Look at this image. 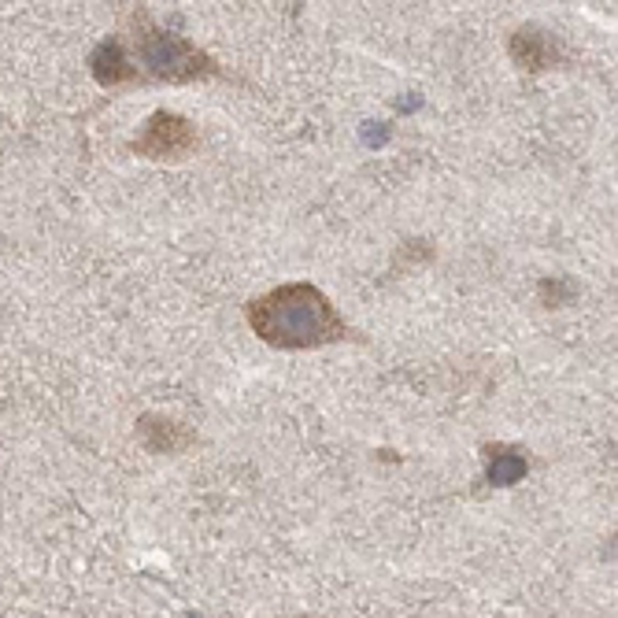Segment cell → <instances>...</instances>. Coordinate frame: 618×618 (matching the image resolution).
<instances>
[{
  "label": "cell",
  "instance_id": "1",
  "mask_svg": "<svg viewBox=\"0 0 618 618\" xmlns=\"http://www.w3.org/2000/svg\"><path fill=\"white\" fill-rule=\"evenodd\" d=\"M249 326L264 344L286 352L323 349V344L344 341L352 334L349 323L330 304V296L312 282H289L256 296L249 304Z\"/></svg>",
  "mask_w": 618,
  "mask_h": 618
},
{
  "label": "cell",
  "instance_id": "2",
  "mask_svg": "<svg viewBox=\"0 0 618 618\" xmlns=\"http://www.w3.org/2000/svg\"><path fill=\"white\" fill-rule=\"evenodd\" d=\"M134 31H137L134 37L137 56H130V60H134L137 74L145 68L153 78H163V82H196V78H211L215 74V60L208 52H201L196 45L185 41V37L159 31V26L148 23V15L134 19Z\"/></svg>",
  "mask_w": 618,
  "mask_h": 618
},
{
  "label": "cell",
  "instance_id": "3",
  "mask_svg": "<svg viewBox=\"0 0 618 618\" xmlns=\"http://www.w3.org/2000/svg\"><path fill=\"white\" fill-rule=\"evenodd\" d=\"M137 156L145 159H159V163H167V159H185L196 148V130L190 119L174 116V111H156V116H148V123L142 134L130 142Z\"/></svg>",
  "mask_w": 618,
  "mask_h": 618
},
{
  "label": "cell",
  "instance_id": "4",
  "mask_svg": "<svg viewBox=\"0 0 618 618\" xmlns=\"http://www.w3.org/2000/svg\"><path fill=\"white\" fill-rule=\"evenodd\" d=\"M511 60L522 71H548L564 60V52H559L556 37L545 34L541 26H522V31L511 34Z\"/></svg>",
  "mask_w": 618,
  "mask_h": 618
},
{
  "label": "cell",
  "instance_id": "5",
  "mask_svg": "<svg viewBox=\"0 0 618 618\" xmlns=\"http://www.w3.org/2000/svg\"><path fill=\"white\" fill-rule=\"evenodd\" d=\"M89 68H93V78H97L100 86H108V89L111 86H126V82L142 78V74H137V68H134V60H130L126 45L119 41V37H108V41L97 45Z\"/></svg>",
  "mask_w": 618,
  "mask_h": 618
},
{
  "label": "cell",
  "instance_id": "6",
  "mask_svg": "<svg viewBox=\"0 0 618 618\" xmlns=\"http://www.w3.org/2000/svg\"><path fill=\"white\" fill-rule=\"evenodd\" d=\"M137 437L148 452H185L190 445H196V434L190 426L174 423L163 415H142L137 419Z\"/></svg>",
  "mask_w": 618,
  "mask_h": 618
},
{
  "label": "cell",
  "instance_id": "7",
  "mask_svg": "<svg viewBox=\"0 0 618 618\" xmlns=\"http://www.w3.org/2000/svg\"><path fill=\"white\" fill-rule=\"evenodd\" d=\"M485 460H489V466H485V477H489V485H496V489H508V485L522 482L526 471H530L522 448L493 445V448H485Z\"/></svg>",
  "mask_w": 618,
  "mask_h": 618
},
{
  "label": "cell",
  "instance_id": "8",
  "mask_svg": "<svg viewBox=\"0 0 618 618\" xmlns=\"http://www.w3.org/2000/svg\"><path fill=\"white\" fill-rule=\"evenodd\" d=\"M541 301H545L548 307L570 304L574 301V286L564 282V278H545V282H541Z\"/></svg>",
  "mask_w": 618,
  "mask_h": 618
}]
</instances>
